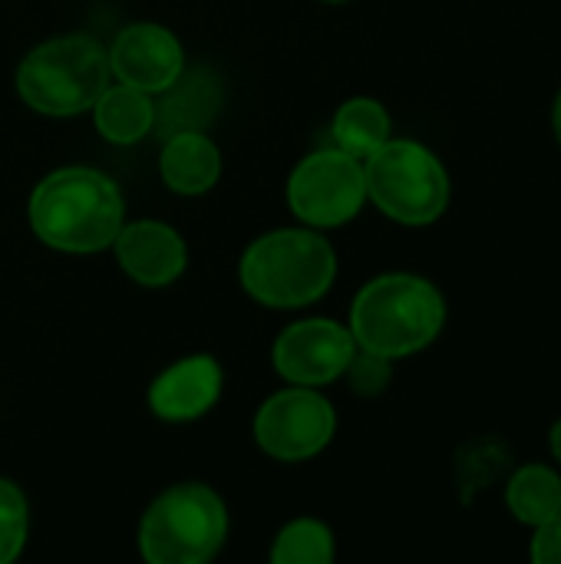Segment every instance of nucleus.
Instances as JSON below:
<instances>
[{"label":"nucleus","instance_id":"f257e3e1","mask_svg":"<svg viewBox=\"0 0 561 564\" xmlns=\"http://www.w3.org/2000/svg\"><path fill=\"white\" fill-rule=\"evenodd\" d=\"M33 235L66 254H96L122 228V195L96 169L66 165L46 175L30 195Z\"/></svg>","mask_w":561,"mask_h":564},{"label":"nucleus","instance_id":"f03ea898","mask_svg":"<svg viewBox=\"0 0 561 564\" xmlns=\"http://www.w3.org/2000/svg\"><path fill=\"white\" fill-rule=\"evenodd\" d=\"M446 324V301L420 274H380L360 288L350 307L357 347L400 360L430 347Z\"/></svg>","mask_w":561,"mask_h":564},{"label":"nucleus","instance_id":"7ed1b4c3","mask_svg":"<svg viewBox=\"0 0 561 564\" xmlns=\"http://www.w3.org/2000/svg\"><path fill=\"white\" fill-rule=\"evenodd\" d=\"M337 274L334 248L311 228H281L261 235L241 258L238 278L251 301L278 311L321 301Z\"/></svg>","mask_w":561,"mask_h":564},{"label":"nucleus","instance_id":"20e7f679","mask_svg":"<svg viewBox=\"0 0 561 564\" xmlns=\"http://www.w3.org/2000/svg\"><path fill=\"white\" fill-rule=\"evenodd\" d=\"M109 86V53L83 33L56 36L30 50L17 69L20 99L43 116H79Z\"/></svg>","mask_w":561,"mask_h":564},{"label":"nucleus","instance_id":"39448f33","mask_svg":"<svg viewBox=\"0 0 561 564\" xmlns=\"http://www.w3.org/2000/svg\"><path fill=\"white\" fill-rule=\"evenodd\" d=\"M228 535V512L215 489L182 482L162 492L139 522V552L152 564H205Z\"/></svg>","mask_w":561,"mask_h":564},{"label":"nucleus","instance_id":"423d86ee","mask_svg":"<svg viewBox=\"0 0 561 564\" xmlns=\"http://www.w3.org/2000/svg\"><path fill=\"white\" fill-rule=\"evenodd\" d=\"M367 198L407 228L440 221L450 205V175L436 152L413 139H387L364 159Z\"/></svg>","mask_w":561,"mask_h":564},{"label":"nucleus","instance_id":"0eeeda50","mask_svg":"<svg viewBox=\"0 0 561 564\" xmlns=\"http://www.w3.org/2000/svg\"><path fill=\"white\" fill-rule=\"evenodd\" d=\"M367 202L364 162L344 149L311 152L288 178V208L308 228H341Z\"/></svg>","mask_w":561,"mask_h":564},{"label":"nucleus","instance_id":"6e6552de","mask_svg":"<svg viewBox=\"0 0 561 564\" xmlns=\"http://www.w3.org/2000/svg\"><path fill=\"white\" fill-rule=\"evenodd\" d=\"M337 430L334 406L314 387H291L261 403L255 416L258 446L278 463H304L317 456Z\"/></svg>","mask_w":561,"mask_h":564},{"label":"nucleus","instance_id":"1a4fd4ad","mask_svg":"<svg viewBox=\"0 0 561 564\" xmlns=\"http://www.w3.org/2000/svg\"><path fill=\"white\" fill-rule=\"evenodd\" d=\"M357 350L354 334L327 317L291 324L274 340V370L294 387H327L344 377Z\"/></svg>","mask_w":561,"mask_h":564},{"label":"nucleus","instance_id":"9d476101","mask_svg":"<svg viewBox=\"0 0 561 564\" xmlns=\"http://www.w3.org/2000/svg\"><path fill=\"white\" fill-rule=\"evenodd\" d=\"M182 69H185L182 43L175 40L172 30L159 23H132L109 46V73H116L119 83L136 86L149 96L169 89Z\"/></svg>","mask_w":561,"mask_h":564},{"label":"nucleus","instance_id":"9b49d317","mask_svg":"<svg viewBox=\"0 0 561 564\" xmlns=\"http://www.w3.org/2000/svg\"><path fill=\"white\" fill-rule=\"evenodd\" d=\"M112 245H116V258L122 271L145 288L172 284L185 271V261H188V248L182 235L152 218L122 225Z\"/></svg>","mask_w":561,"mask_h":564},{"label":"nucleus","instance_id":"f8f14e48","mask_svg":"<svg viewBox=\"0 0 561 564\" xmlns=\"http://www.w3.org/2000/svg\"><path fill=\"white\" fill-rule=\"evenodd\" d=\"M222 397V367L198 354L162 370L149 387V410L165 423H188L205 416Z\"/></svg>","mask_w":561,"mask_h":564},{"label":"nucleus","instance_id":"ddd939ff","mask_svg":"<svg viewBox=\"0 0 561 564\" xmlns=\"http://www.w3.org/2000/svg\"><path fill=\"white\" fill-rule=\"evenodd\" d=\"M152 129L169 139L175 132H205L222 109V83L212 69H182L179 79L159 93Z\"/></svg>","mask_w":561,"mask_h":564},{"label":"nucleus","instance_id":"4468645a","mask_svg":"<svg viewBox=\"0 0 561 564\" xmlns=\"http://www.w3.org/2000/svg\"><path fill=\"white\" fill-rule=\"evenodd\" d=\"M162 182L179 195H205L222 175V152L205 132H175L159 155Z\"/></svg>","mask_w":561,"mask_h":564},{"label":"nucleus","instance_id":"2eb2a0df","mask_svg":"<svg viewBox=\"0 0 561 564\" xmlns=\"http://www.w3.org/2000/svg\"><path fill=\"white\" fill-rule=\"evenodd\" d=\"M93 119L103 139L116 142V145H132L142 135L152 132L155 122V102L149 93L136 89V86H106L103 96L93 106Z\"/></svg>","mask_w":561,"mask_h":564},{"label":"nucleus","instance_id":"dca6fc26","mask_svg":"<svg viewBox=\"0 0 561 564\" xmlns=\"http://www.w3.org/2000/svg\"><path fill=\"white\" fill-rule=\"evenodd\" d=\"M506 506L516 522L536 529L561 512V476L542 463L519 466L506 486Z\"/></svg>","mask_w":561,"mask_h":564},{"label":"nucleus","instance_id":"f3484780","mask_svg":"<svg viewBox=\"0 0 561 564\" xmlns=\"http://www.w3.org/2000/svg\"><path fill=\"white\" fill-rule=\"evenodd\" d=\"M331 135L337 149L364 162L390 139V112L377 99H367V96L347 99L334 116Z\"/></svg>","mask_w":561,"mask_h":564},{"label":"nucleus","instance_id":"a211bd4d","mask_svg":"<svg viewBox=\"0 0 561 564\" xmlns=\"http://www.w3.org/2000/svg\"><path fill=\"white\" fill-rule=\"evenodd\" d=\"M274 564H331L334 562V535L317 519H298L281 529L271 549Z\"/></svg>","mask_w":561,"mask_h":564},{"label":"nucleus","instance_id":"6ab92c4d","mask_svg":"<svg viewBox=\"0 0 561 564\" xmlns=\"http://www.w3.org/2000/svg\"><path fill=\"white\" fill-rule=\"evenodd\" d=\"M26 532H30L26 499L13 482L0 479V564L13 562L23 552Z\"/></svg>","mask_w":561,"mask_h":564},{"label":"nucleus","instance_id":"aec40b11","mask_svg":"<svg viewBox=\"0 0 561 564\" xmlns=\"http://www.w3.org/2000/svg\"><path fill=\"white\" fill-rule=\"evenodd\" d=\"M344 373H347L350 390L360 393V397H377V393H384V390L390 387V377H393L390 357H380V354L364 350V347L354 350V357H350V364H347Z\"/></svg>","mask_w":561,"mask_h":564},{"label":"nucleus","instance_id":"412c9836","mask_svg":"<svg viewBox=\"0 0 561 564\" xmlns=\"http://www.w3.org/2000/svg\"><path fill=\"white\" fill-rule=\"evenodd\" d=\"M529 555L536 564H561V512L555 519L536 525Z\"/></svg>","mask_w":561,"mask_h":564},{"label":"nucleus","instance_id":"4be33fe9","mask_svg":"<svg viewBox=\"0 0 561 564\" xmlns=\"http://www.w3.org/2000/svg\"><path fill=\"white\" fill-rule=\"evenodd\" d=\"M549 449H552V456L561 463V420L552 426V433H549Z\"/></svg>","mask_w":561,"mask_h":564},{"label":"nucleus","instance_id":"5701e85b","mask_svg":"<svg viewBox=\"0 0 561 564\" xmlns=\"http://www.w3.org/2000/svg\"><path fill=\"white\" fill-rule=\"evenodd\" d=\"M552 126H555V139H559L561 145V89L559 96H555V109H552Z\"/></svg>","mask_w":561,"mask_h":564},{"label":"nucleus","instance_id":"b1692460","mask_svg":"<svg viewBox=\"0 0 561 564\" xmlns=\"http://www.w3.org/2000/svg\"><path fill=\"white\" fill-rule=\"evenodd\" d=\"M324 3H344V0H324Z\"/></svg>","mask_w":561,"mask_h":564}]
</instances>
